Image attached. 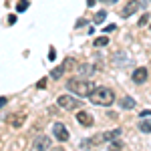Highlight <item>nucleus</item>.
<instances>
[{"instance_id":"1","label":"nucleus","mask_w":151,"mask_h":151,"mask_svg":"<svg viewBox=\"0 0 151 151\" xmlns=\"http://www.w3.org/2000/svg\"><path fill=\"white\" fill-rule=\"evenodd\" d=\"M67 89L77 97H91V93L95 91V85L91 81H85V79H70L67 83Z\"/></svg>"},{"instance_id":"2","label":"nucleus","mask_w":151,"mask_h":151,"mask_svg":"<svg viewBox=\"0 0 151 151\" xmlns=\"http://www.w3.org/2000/svg\"><path fill=\"white\" fill-rule=\"evenodd\" d=\"M91 103L93 105H101V107H109L115 103V93L107 87H95V91L91 93Z\"/></svg>"},{"instance_id":"3","label":"nucleus","mask_w":151,"mask_h":151,"mask_svg":"<svg viewBox=\"0 0 151 151\" xmlns=\"http://www.w3.org/2000/svg\"><path fill=\"white\" fill-rule=\"evenodd\" d=\"M57 105L63 107V109H67V111H75V109L81 107L79 99H75V97H70V95H60V97L57 99Z\"/></svg>"},{"instance_id":"4","label":"nucleus","mask_w":151,"mask_h":151,"mask_svg":"<svg viewBox=\"0 0 151 151\" xmlns=\"http://www.w3.org/2000/svg\"><path fill=\"white\" fill-rule=\"evenodd\" d=\"M119 135H121V129H113V131H107V133H99V135L91 137V145H99V143H103V141L115 139Z\"/></svg>"},{"instance_id":"5","label":"nucleus","mask_w":151,"mask_h":151,"mask_svg":"<svg viewBox=\"0 0 151 151\" xmlns=\"http://www.w3.org/2000/svg\"><path fill=\"white\" fill-rule=\"evenodd\" d=\"M52 135L58 141H69V131H67V127L63 123H55L52 125Z\"/></svg>"},{"instance_id":"6","label":"nucleus","mask_w":151,"mask_h":151,"mask_svg":"<svg viewBox=\"0 0 151 151\" xmlns=\"http://www.w3.org/2000/svg\"><path fill=\"white\" fill-rule=\"evenodd\" d=\"M143 6H145L143 2H137V0H131V2H129L127 6L123 8V12H121V16H123V18H129L131 14H135V12L139 10V8H143Z\"/></svg>"},{"instance_id":"7","label":"nucleus","mask_w":151,"mask_h":151,"mask_svg":"<svg viewBox=\"0 0 151 151\" xmlns=\"http://www.w3.org/2000/svg\"><path fill=\"white\" fill-rule=\"evenodd\" d=\"M147 77H149V73H147V69H145V67H137V69L133 70V75H131L133 83H137V85L145 83V81H147Z\"/></svg>"},{"instance_id":"8","label":"nucleus","mask_w":151,"mask_h":151,"mask_svg":"<svg viewBox=\"0 0 151 151\" xmlns=\"http://www.w3.org/2000/svg\"><path fill=\"white\" fill-rule=\"evenodd\" d=\"M24 119H26V113H10L6 117V123L12 125V127H20L24 123Z\"/></svg>"},{"instance_id":"9","label":"nucleus","mask_w":151,"mask_h":151,"mask_svg":"<svg viewBox=\"0 0 151 151\" xmlns=\"http://www.w3.org/2000/svg\"><path fill=\"white\" fill-rule=\"evenodd\" d=\"M35 151H48L50 149V139H48L47 135H40V137H36L35 139Z\"/></svg>"},{"instance_id":"10","label":"nucleus","mask_w":151,"mask_h":151,"mask_svg":"<svg viewBox=\"0 0 151 151\" xmlns=\"http://www.w3.org/2000/svg\"><path fill=\"white\" fill-rule=\"evenodd\" d=\"M77 121H79L81 125H85V127H93L95 125V119L89 115L87 111H79V113H77Z\"/></svg>"},{"instance_id":"11","label":"nucleus","mask_w":151,"mask_h":151,"mask_svg":"<svg viewBox=\"0 0 151 151\" xmlns=\"http://www.w3.org/2000/svg\"><path fill=\"white\" fill-rule=\"evenodd\" d=\"M79 73H81V77H93L95 73H97V67H95V65H87V63H85V65H81V67H79Z\"/></svg>"},{"instance_id":"12","label":"nucleus","mask_w":151,"mask_h":151,"mask_svg":"<svg viewBox=\"0 0 151 151\" xmlns=\"http://www.w3.org/2000/svg\"><path fill=\"white\" fill-rule=\"evenodd\" d=\"M65 69H67L65 65H63V67H57V69H52V70H50V77H52L55 81H58V79L65 75Z\"/></svg>"},{"instance_id":"13","label":"nucleus","mask_w":151,"mask_h":151,"mask_svg":"<svg viewBox=\"0 0 151 151\" xmlns=\"http://www.w3.org/2000/svg\"><path fill=\"white\" fill-rule=\"evenodd\" d=\"M121 107H123V109H133V107H135V99L123 97V99H121Z\"/></svg>"},{"instance_id":"14","label":"nucleus","mask_w":151,"mask_h":151,"mask_svg":"<svg viewBox=\"0 0 151 151\" xmlns=\"http://www.w3.org/2000/svg\"><path fill=\"white\" fill-rule=\"evenodd\" d=\"M139 129L143 133H151V119H143L139 123Z\"/></svg>"},{"instance_id":"15","label":"nucleus","mask_w":151,"mask_h":151,"mask_svg":"<svg viewBox=\"0 0 151 151\" xmlns=\"http://www.w3.org/2000/svg\"><path fill=\"white\" fill-rule=\"evenodd\" d=\"M107 42H109V40H107V36H99V38H95V47H107Z\"/></svg>"},{"instance_id":"16","label":"nucleus","mask_w":151,"mask_h":151,"mask_svg":"<svg viewBox=\"0 0 151 151\" xmlns=\"http://www.w3.org/2000/svg\"><path fill=\"white\" fill-rule=\"evenodd\" d=\"M105 16H107V12H105V10H101V12H97V14H95V18H93V20H95L97 24H101V22L105 20Z\"/></svg>"},{"instance_id":"17","label":"nucleus","mask_w":151,"mask_h":151,"mask_svg":"<svg viewBox=\"0 0 151 151\" xmlns=\"http://www.w3.org/2000/svg\"><path fill=\"white\" fill-rule=\"evenodd\" d=\"M26 8H28V0H20V2L16 4V10L18 12H24Z\"/></svg>"},{"instance_id":"18","label":"nucleus","mask_w":151,"mask_h":151,"mask_svg":"<svg viewBox=\"0 0 151 151\" xmlns=\"http://www.w3.org/2000/svg\"><path fill=\"white\" fill-rule=\"evenodd\" d=\"M147 22H149V14H143V16L139 18V26H145Z\"/></svg>"},{"instance_id":"19","label":"nucleus","mask_w":151,"mask_h":151,"mask_svg":"<svg viewBox=\"0 0 151 151\" xmlns=\"http://www.w3.org/2000/svg\"><path fill=\"white\" fill-rule=\"evenodd\" d=\"M113 30H117L115 24H107V26H105V32H113Z\"/></svg>"},{"instance_id":"20","label":"nucleus","mask_w":151,"mask_h":151,"mask_svg":"<svg viewBox=\"0 0 151 151\" xmlns=\"http://www.w3.org/2000/svg\"><path fill=\"white\" fill-rule=\"evenodd\" d=\"M119 147H121V143H111V145H109V151H117Z\"/></svg>"},{"instance_id":"21","label":"nucleus","mask_w":151,"mask_h":151,"mask_svg":"<svg viewBox=\"0 0 151 151\" xmlns=\"http://www.w3.org/2000/svg\"><path fill=\"white\" fill-rule=\"evenodd\" d=\"M55 55H57V52H55V48H50V50H48V58H50V60H55Z\"/></svg>"},{"instance_id":"22","label":"nucleus","mask_w":151,"mask_h":151,"mask_svg":"<svg viewBox=\"0 0 151 151\" xmlns=\"http://www.w3.org/2000/svg\"><path fill=\"white\" fill-rule=\"evenodd\" d=\"M4 105H6V97H0V109H2Z\"/></svg>"},{"instance_id":"23","label":"nucleus","mask_w":151,"mask_h":151,"mask_svg":"<svg viewBox=\"0 0 151 151\" xmlns=\"http://www.w3.org/2000/svg\"><path fill=\"white\" fill-rule=\"evenodd\" d=\"M8 22H10V24L16 22V16H14V14H12V16H8Z\"/></svg>"},{"instance_id":"24","label":"nucleus","mask_w":151,"mask_h":151,"mask_svg":"<svg viewBox=\"0 0 151 151\" xmlns=\"http://www.w3.org/2000/svg\"><path fill=\"white\" fill-rule=\"evenodd\" d=\"M95 2H97V0H87V4H89V6H95Z\"/></svg>"},{"instance_id":"25","label":"nucleus","mask_w":151,"mask_h":151,"mask_svg":"<svg viewBox=\"0 0 151 151\" xmlns=\"http://www.w3.org/2000/svg\"><path fill=\"white\" fill-rule=\"evenodd\" d=\"M50 151H63V149H60V147H52Z\"/></svg>"},{"instance_id":"26","label":"nucleus","mask_w":151,"mask_h":151,"mask_svg":"<svg viewBox=\"0 0 151 151\" xmlns=\"http://www.w3.org/2000/svg\"><path fill=\"white\" fill-rule=\"evenodd\" d=\"M103 2H111V0H103Z\"/></svg>"},{"instance_id":"27","label":"nucleus","mask_w":151,"mask_h":151,"mask_svg":"<svg viewBox=\"0 0 151 151\" xmlns=\"http://www.w3.org/2000/svg\"><path fill=\"white\" fill-rule=\"evenodd\" d=\"M111 2H117V0H111Z\"/></svg>"},{"instance_id":"28","label":"nucleus","mask_w":151,"mask_h":151,"mask_svg":"<svg viewBox=\"0 0 151 151\" xmlns=\"http://www.w3.org/2000/svg\"><path fill=\"white\" fill-rule=\"evenodd\" d=\"M149 28H151V26H149Z\"/></svg>"}]
</instances>
